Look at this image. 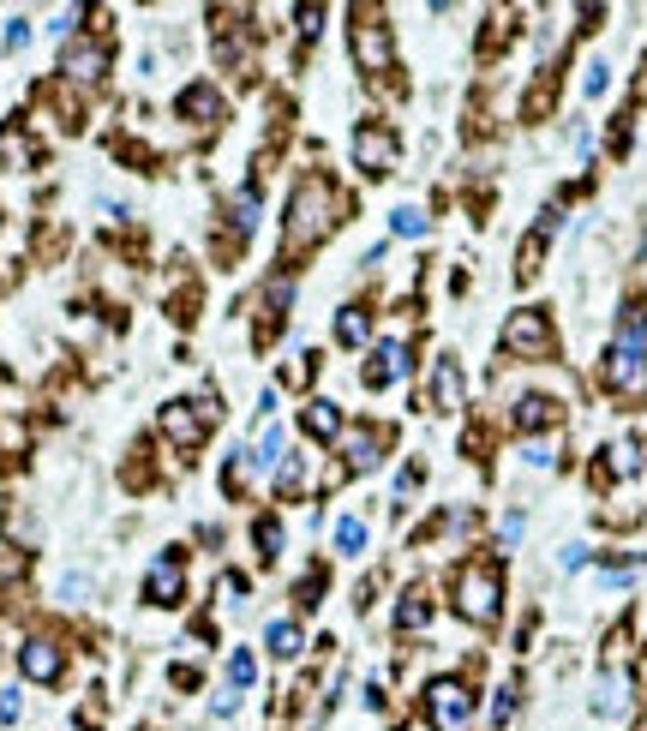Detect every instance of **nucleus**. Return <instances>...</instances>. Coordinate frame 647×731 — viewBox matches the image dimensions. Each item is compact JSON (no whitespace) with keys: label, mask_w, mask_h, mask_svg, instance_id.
<instances>
[{"label":"nucleus","mask_w":647,"mask_h":731,"mask_svg":"<svg viewBox=\"0 0 647 731\" xmlns=\"http://www.w3.org/2000/svg\"><path fill=\"white\" fill-rule=\"evenodd\" d=\"M18 444H24V426L12 414H0V456H18Z\"/></svg>","instance_id":"29"},{"label":"nucleus","mask_w":647,"mask_h":731,"mask_svg":"<svg viewBox=\"0 0 647 731\" xmlns=\"http://www.w3.org/2000/svg\"><path fill=\"white\" fill-rule=\"evenodd\" d=\"M306 432H312V438H342V432H348V426H342V408L318 396V402L306 408Z\"/></svg>","instance_id":"17"},{"label":"nucleus","mask_w":647,"mask_h":731,"mask_svg":"<svg viewBox=\"0 0 647 731\" xmlns=\"http://www.w3.org/2000/svg\"><path fill=\"white\" fill-rule=\"evenodd\" d=\"M24 36H30V24H24V18H12V24H6V48H18Z\"/></svg>","instance_id":"37"},{"label":"nucleus","mask_w":647,"mask_h":731,"mask_svg":"<svg viewBox=\"0 0 647 731\" xmlns=\"http://www.w3.org/2000/svg\"><path fill=\"white\" fill-rule=\"evenodd\" d=\"M210 420H216V402H210V396H204V402H168V408H162V432H168L180 450H198L204 432H210Z\"/></svg>","instance_id":"6"},{"label":"nucleus","mask_w":647,"mask_h":731,"mask_svg":"<svg viewBox=\"0 0 647 731\" xmlns=\"http://www.w3.org/2000/svg\"><path fill=\"white\" fill-rule=\"evenodd\" d=\"M588 564V546H564V570H582Z\"/></svg>","instance_id":"38"},{"label":"nucleus","mask_w":647,"mask_h":731,"mask_svg":"<svg viewBox=\"0 0 647 731\" xmlns=\"http://www.w3.org/2000/svg\"><path fill=\"white\" fill-rule=\"evenodd\" d=\"M516 426L522 432H552L558 426V402L552 396H522L516 402Z\"/></svg>","instance_id":"15"},{"label":"nucleus","mask_w":647,"mask_h":731,"mask_svg":"<svg viewBox=\"0 0 647 731\" xmlns=\"http://www.w3.org/2000/svg\"><path fill=\"white\" fill-rule=\"evenodd\" d=\"M354 162H360L372 180H384V174L396 168V132H390V126H378V120H372V126H360V132H354Z\"/></svg>","instance_id":"8"},{"label":"nucleus","mask_w":647,"mask_h":731,"mask_svg":"<svg viewBox=\"0 0 647 731\" xmlns=\"http://www.w3.org/2000/svg\"><path fill=\"white\" fill-rule=\"evenodd\" d=\"M606 84H612V66H606V60H594V66H588V78H582V90H588V96H606Z\"/></svg>","instance_id":"30"},{"label":"nucleus","mask_w":647,"mask_h":731,"mask_svg":"<svg viewBox=\"0 0 647 731\" xmlns=\"http://www.w3.org/2000/svg\"><path fill=\"white\" fill-rule=\"evenodd\" d=\"M318 18H324L318 6H300V36H318Z\"/></svg>","instance_id":"36"},{"label":"nucleus","mask_w":647,"mask_h":731,"mask_svg":"<svg viewBox=\"0 0 647 731\" xmlns=\"http://www.w3.org/2000/svg\"><path fill=\"white\" fill-rule=\"evenodd\" d=\"M180 108H186V114H192V120H198V126H210V120H216V108H222V102H216V90H210V84H192V90H186V96H180Z\"/></svg>","instance_id":"21"},{"label":"nucleus","mask_w":647,"mask_h":731,"mask_svg":"<svg viewBox=\"0 0 647 731\" xmlns=\"http://www.w3.org/2000/svg\"><path fill=\"white\" fill-rule=\"evenodd\" d=\"M426 720H432V731H468L474 726V690L462 678L426 684Z\"/></svg>","instance_id":"4"},{"label":"nucleus","mask_w":647,"mask_h":731,"mask_svg":"<svg viewBox=\"0 0 647 731\" xmlns=\"http://www.w3.org/2000/svg\"><path fill=\"white\" fill-rule=\"evenodd\" d=\"M336 546H342V552H366V522H360V516H342V522H336Z\"/></svg>","instance_id":"24"},{"label":"nucleus","mask_w":647,"mask_h":731,"mask_svg":"<svg viewBox=\"0 0 647 731\" xmlns=\"http://www.w3.org/2000/svg\"><path fill=\"white\" fill-rule=\"evenodd\" d=\"M606 390L618 402H647V348H630V342H612L606 348Z\"/></svg>","instance_id":"5"},{"label":"nucleus","mask_w":647,"mask_h":731,"mask_svg":"<svg viewBox=\"0 0 647 731\" xmlns=\"http://www.w3.org/2000/svg\"><path fill=\"white\" fill-rule=\"evenodd\" d=\"M606 468H612V474H624V480H630V474H642V438H618V444L606 450Z\"/></svg>","instance_id":"20"},{"label":"nucleus","mask_w":647,"mask_h":731,"mask_svg":"<svg viewBox=\"0 0 647 731\" xmlns=\"http://www.w3.org/2000/svg\"><path fill=\"white\" fill-rule=\"evenodd\" d=\"M330 210H336L330 186H324L318 174H306V180L294 186V198H288V228H282L288 252H306V246H318V240L330 234V222H336Z\"/></svg>","instance_id":"1"},{"label":"nucleus","mask_w":647,"mask_h":731,"mask_svg":"<svg viewBox=\"0 0 647 731\" xmlns=\"http://www.w3.org/2000/svg\"><path fill=\"white\" fill-rule=\"evenodd\" d=\"M456 612H462L468 624H498V612H504V582H498L492 564H468V570L456 576Z\"/></svg>","instance_id":"2"},{"label":"nucleus","mask_w":647,"mask_h":731,"mask_svg":"<svg viewBox=\"0 0 647 731\" xmlns=\"http://www.w3.org/2000/svg\"><path fill=\"white\" fill-rule=\"evenodd\" d=\"M144 600H150V606H180V600H186V570H180V558H156V564H150Z\"/></svg>","instance_id":"10"},{"label":"nucleus","mask_w":647,"mask_h":731,"mask_svg":"<svg viewBox=\"0 0 647 731\" xmlns=\"http://www.w3.org/2000/svg\"><path fill=\"white\" fill-rule=\"evenodd\" d=\"M378 450H384V438H378L372 426H354V432H342V456H348V474H366V468H378Z\"/></svg>","instance_id":"12"},{"label":"nucleus","mask_w":647,"mask_h":731,"mask_svg":"<svg viewBox=\"0 0 647 731\" xmlns=\"http://www.w3.org/2000/svg\"><path fill=\"white\" fill-rule=\"evenodd\" d=\"M426 618H432L426 588H408V594H402V606H396V630H426Z\"/></svg>","instance_id":"18"},{"label":"nucleus","mask_w":647,"mask_h":731,"mask_svg":"<svg viewBox=\"0 0 647 731\" xmlns=\"http://www.w3.org/2000/svg\"><path fill=\"white\" fill-rule=\"evenodd\" d=\"M300 480H306V456H288L276 468V492H300Z\"/></svg>","instance_id":"25"},{"label":"nucleus","mask_w":647,"mask_h":731,"mask_svg":"<svg viewBox=\"0 0 647 731\" xmlns=\"http://www.w3.org/2000/svg\"><path fill=\"white\" fill-rule=\"evenodd\" d=\"M18 720V690H0V726H12Z\"/></svg>","instance_id":"35"},{"label":"nucleus","mask_w":647,"mask_h":731,"mask_svg":"<svg viewBox=\"0 0 647 731\" xmlns=\"http://www.w3.org/2000/svg\"><path fill=\"white\" fill-rule=\"evenodd\" d=\"M222 600L240 612V606H246V576H222Z\"/></svg>","instance_id":"33"},{"label":"nucleus","mask_w":647,"mask_h":731,"mask_svg":"<svg viewBox=\"0 0 647 731\" xmlns=\"http://www.w3.org/2000/svg\"><path fill=\"white\" fill-rule=\"evenodd\" d=\"M522 462H528V468H552V444H546V438H528V444H522Z\"/></svg>","instance_id":"32"},{"label":"nucleus","mask_w":647,"mask_h":731,"mask_svg":"<svg viewBox=\"0 0 647 731\" xmlns=\"http://www.w3.org/2000/svg\"><path fill=\"white\" fill-rule=\"evenodd\" d=\"M540 258H546V234H528V246H522V276H534Z\"/></svg>","instance_id":"31"},{"label":"nucleus","mask_w":647,"mask_h":731,"mask_svg":"<svg viewBox=\"0 0 647 731\" xmlns=\"http://www.w3.org/2000/svg\"><path fill=\"white\" fill-rule=\"evenodd\" d=\"M270 648H276L282 660H294V654L306 648V642H300V624H294V618H276V624H270Z\"/></svg>","instance_id":"23"},{"label":"nucleus","mask_w":647,"mask_h":731,"mask_svg":"<svg viewBox=\"0 0 647 731\" xmlns=\"http://www.w3.org/2000/svg\"><path fill=\"white\" fill-rule=\"evenodd\" d=\"M366 336H372L366 312H360V306H348V312L336 318V342H342V348H366Z\"/></svg>","instance_id":"22"},{"label":"nucleus","mask_w":647,"mask_h":731,"mask_svg":"<svg viewBox=\"0 0 647 731\" xmlns=\"http://www.w3.org/2000/svg\"><path fill=\"white\" fill-rule=\"evenodd\" d=\"M252 462H258V468H270V474H276V468L288 462V438H282V426H264V438H258Z\"/></svg>","instance_id":"19"},{"label":"nucleus","mask_w":647,"mask_h":731,"mask_svg":"<svg viewBox=\"0 0 647 731\" xmlns=\"http://www.w3.org/2000/svg\"><path fill=\"white\" fill-rule=\"evenodd\" d=\"M510 708H516V690H498V702H492V720L504 726V720H510Z\"/></svg>","instance_id":"34"},{"label":"nucleus","mask_w":647,"mask_h":731,"mask_svg":"<svg viewBox=\"0 0 647 731\" xmlns=\"http://www.w3.org/2000/svg\"><path fill=\"white\" fill-rule=\"evenodd\" d=\"M252 678H258V666H252V654H234V660H228V684H234V690H246Z\"/></svg>","instance_id":"28"},{"label":"nucleus","mask_w":647,"mask_h":731,"mask_svg":"<svg viewBox=\"0 0 647 731\" xmlns=\"http://www.w3.org/2000/svg\"><path fill=\"white\" fill-rule=\"evenodd\" d=\"M60 666H66V654H60V642H54V636H30V642L18 648V672H24L30 684H54V678H60Z\"/></svg>","instance_id":"9"},{"label":"nucleus","mask_w":647,"mask_h":731,"mask_svg":"<svg viewBox=\"0 0 647 731\" xmlns=\"http://www.w3.org/2000/svg\"><path fill=\"white\" fill-rule=\"evenodd\" d=\"M252 222H258V198H252V192H234V228L246 234Z\"/></svg>","instance_id":"27"},{"label":"nucleus","mask_w":647,"mask_h":731,"mask_svg":"<svg viewBox=\"0 0 647 731\" xmlns=\"http://www.w3.org/2000/svg\"><path fill=\"white\" fill-rule=\"evenodd\" d=\"M408 342H378V354H372V366H366V390H384V384H396V378H408Z\"/></svg>","instance_id":"11"},{"label":"nucleus","mask_w":647,"mask_h":731,"mask_svg":"<svg viewBox=\"0 0 647 731\" xmlns=\"http://www.w3.org/2000/svg\"><path fill=\"white\" fill-rule=\"evenodd\" d=\"M102 66H108V48H102V42H72V48H66V78L96 84V78H102Z\"/></svg>","instance_id":"13"},{"label":"nucleus","mask_w":647,"mask_h":731,"mask_svg":"<svg viewBox=\"0 0 647 731\" xmlns=\"http://www.w3.org/2000/svg\"><path fill=\"white\" fill-rule=\"evenodd\" d=\"M354 60H360L366 72H390L396 48H390V24H384L378 12H354Z\"/></svg>","instance_id":"7"},{"label":"nucleus","mask_w":647,"mask_h":731,"mask_svg":"<svg viewBox=\"0 0 647 731\" xmlns=\"http://www.w3.org/2000/svg\"><path fill=\"white\" fill-rule=\"evenodd\" d=\"M594 714L600 720H624L630 714V684L624 678H600L594 684Z\"/></svg>","instance_id":"16"},{"label":"nucleus","mask_w":647,"mask_h":731,"mask_svg":"<svg viewBox=\"0 0 647 731\" xmlns=\"http://www.w3.org/2000/svg\"><path fill=\"white\" fill-rule=\"evenodd\" d=\"M636 690H642V702H647V654L636 660Z\"/></svg>","instance_id":"39"},{"label":"nucleus","mask_w":647,"mask_h":731,"mask_svg":"<svg viewBox=\"0 0 647 731\" xmlns=\"http://www.w3.org/2000/svg\"><path fill=\"white\" fill-rule=\"evenodd\" d=\"M552 348H558V336H552V318H546L540 306L510 312V324H504V354H516V360H552Z\"/></svg>","instance_id":"3"},{"label":"nucleus","mask_w":647,"mask_h":731,"mask_svg":"<svg viewBox=\"0 0 647 731\" xmlns=\"http://www.w3.org/2000/svg\"><path fill=\"white\" fill-rule=\"evenodd\" d=\"M432 402L450 414V408H462V366L456 360H438L432 366Z\"/></svg>","instance_id":"14"},{"label":"nucleus","mask_w":647,"mask_h":731,"mask_svg":"<svg viewBox=\"0 0 647 731\" xmlns=\"http://www.w3.org/2000/svg\"><path fill=\"white\" fill-rule=\"evenodd\" d=\"M390 228H396V234H408V240H414V234H426V216H420V210H414V204H402V210H396V216H390Z\"/></svg>","instance_id":"26"}]
</instances>
